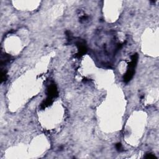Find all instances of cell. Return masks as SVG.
<instances>
[{
    "label": "cell",
    "mask_w": 159,
    "mask_h": 159,
    "mask_svg": "<svg viewBox=\"0 0 159 159\" xmlns=\"http://www.w3.org/2000/svg\"><path fill=\"white\" fill-rule=\"evenodd\" d=\"M137 59H138V56L137 54L133 55L132 56V60L129 64L128 71H127L124 77V80L125 82L129 81L132 78L135 71V67L137 62Z\"/></svg>",
    "instance_id": "1"
},
{
    "label": "cell",
    "mask_w": 159,
    "mask_h": 159,
    "mask_svg": "<svg viewBox=\"0 0 159 159\" xmlns=\"http://www.w3.org/2000/svg\"><path fill=\"white\" fill-rule=\"evenodd\" d=\"M47 94H48V97L50 99H53L54 98H55L56 97H57V87L54 84H50V87L48 88L47 90Z\"/></svg>",
    "instance_id": "2"
},
{
    "label": "cell",
    "mask_w": 159,
    "mask_h": 159,
    "mask_svg": "<svg viewBox=\"0 0 159 159\" xmlns=\"http://www.w3.org/2000/svg\"><path fill=\"white\" fill-rule=\"evenodd\" d=\"M76 44L78 49V55L82 56L83 54H85L87 51V49L86 45L84 44V42L83 40H78Z\"/></svg>",
    "instance_id": "3"
},
{
    "label": "cell",
    "mask_w": 159,
    "mask_h": 159,
    "mask_svg": "<svg viewBox=\"0 0 159 159\" xmlns=\"http://www.w3.org/2000/svg\"><path fill=\"white\" fill-rule=\"evenodd\" d=\"M145 158H151V159H154V158H157V157L151 154H147V155L145 157Z\"/></svg>",
    "instance_id": "4"
},
{
    "label": "cell",
    "mask_w": 159,
    "mask_h": 159,
    "mask_svg": "<svg viewBox=\"0 0 159 159\" xmlns=\"http://www.w3.org/2000/svg\"><path fill=\"white\" fill-rule=\"evenodd\" d=\"M116 149H117L118 151H121L122 149V145L120 143H118L116 145Z\"/></svg>",
    "instance_id": "5"
}]
</instances>
